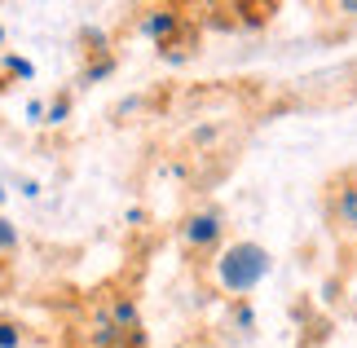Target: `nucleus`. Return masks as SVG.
<instances>
[{
    "label": "nucleus",
    "mask_w": 357,
    "mask_h": 348,
    "mask_svg": "<svg viewBox=\"0 0 357 348\" xmlns=\"http://www.w3.org/2000/svg\"><path fill=\"white\" fill-rule=\"evenodd\" d=\"M199 348H221V344H199Z\"/></svg>",
    "instance_id": "obj_21"
},
{
    "label": "nucleus",
    "mask_w": 357,
    "mask_h": 348,
    "mask_svg": "<svg viewBox=\"0 0 357 348\" xmlns=\"http://www.w3.org/2000/svg\"><path fill=\"white\" fill-rule=\"evenodd\" d=\"M123 220H128V225H142L146 212H142V207H128V212H123Z\"/></svg>",
    "instance_id": "obj_17"
},
{
    "label": "nucleus",
    "mask_w": 357,
    "mask_h": 348,
    "mask_svg": "<svg viewBox=\"0 0 357 348\" xmlns=\"http://www.w3.org/2000/svg\"><path fill=\"white\" fill-rule=\"evenodd\" d=\"M123 340H128V331H119V326L111 322V313H102V317H98V326H93V335H89L93 348H119Z\"/></svg>",
    "instance_id": "obj_6"
},
{
    "label": "nucleus",
    "mask_w": 357,
    "mask_h": 348,
    "mask_svg": "<svg viewBox=\"0 0 357 348\" xmlns=\"http://www.w3.org/2000/svg\"><path fill=\"white\" fill-rule=\"evenodd\" d=\"M221 239H225V216L212 212V207H199L181 220V243L190 252H216Z\"/></svg>",
    "instance_id": "obj_2"
},
{
    "label": "nucleus",
    "mask_w": 357,
    "mask_h": 348,
    "mask_svg": "<svg viewBox=\"0 0 357 348\" xmlns=\"http://www.w3.org/2000/svg\"><path fill=\"white\" fill-rule=\"evenodd\" d=\"M137 31H142L146 40H155L159 49H168V40L181 31V13H176L172 5H159V9H150L142 13V22H137Z\"/></svg>",
    "instance_id": "obj_3"
},
{
    "label": "nucleus",
    "mask_w": 357,
    "mask_h": 348,
    "mask_svg": "<svg viewBox=\"0 0 357 348\" xmlns=\"http://www.w3.org/2000/svg\"><path fill=\"white\" fill-rule=\"evenodd\" d=\"M335 9H340V13H349V18H357V0H340Z\"/></svg>",
    "instance_id": "obj_18"
},
{
    "label": "nucleus",
    "mask_w": 357,
    "mask_h": 348,
    "mask_svg": "<svg viewBox=\"0 0 357 348\" xmlns=\"http://www.w3.org/2000/svg\"><path fill=\"white\" fill-rule=\"evenodd\" d=\"M66 119H71V93H58V97H53V102H49V128H62V123Z\"/></svg>",
    "instance_id": "obj_8"
},
{
    "label": "nucleus",
    "mask_w": 357,
    "mask_h": 348,
    "mask_svg": "<svg viewBox=\"0 0 357 348\" xmlns=\"http://www.w3.org/2000/svg\"><path fill=\"white\" fill-rule=\"evenodd\" d=\"M9 199V190H5V181H0V203H5Z\"/></svg>",
    "instance_id": "obj_20"
},
{
    "label": "nucleus",
    "mask_w": 357,
    "mask_h": 348,
    "mask_svg": "<svg viewBox=\"0 0 357 348\" xmlns=\"http://www.w3.org/2000/svg\"><path fill=\"white\" fill-rule=\"evenodd\" d=\"M22 344H26V331L13 317H0V348H22Z\"/></svg>",
    "instance_id": "obj_9"
},
{
    "label": "nucleus",
    "mask_w": 357,
    "mask_h": 348,
    "mask_svg": "<svg viewBox=\"0 0 357 348\" xmlns=\"http://www.w3.org/2000/svg\"><path fill=\"white\" fill-rule=\"evenodd\" d=\"M22 115H26V123H45V119H49V102H40V97H31V102L22 106Z\"/></svg>",
    "instance_id": "obj_13"
},
{
    "label": "nucleus",
    "mask_w": 357,
    "mask_h": 348,
    "mask_svg": "<svg viewBox=\"0 0 357 348\" xmlns=\"http://www.w3.org/2000/svg\"><path fill=\"white\" fill-rule=\"evenodd\" d=\"M111 322L119 326V331H142V309H137V300L132 296H115L111 300Z\"/></svg>",
    "instance_id": "obj_5"
},
{
    "label": "nucleus",
    "mask_w": 357,
    "mask_h": 348,
    "mask_svg": "<svg viewBox=\"0 0 357 348\" xmlns=\"http://www.w3.org/2000/svg\"><path fill=\"white\" fill-rule=\"evenodd\" d=\"M5 71L18 75V80H36V62L31 58H18V53H5Z\"/></svg>",
    "instance_id": "obj_12"
},
{
    "label": "nucleus",
    "mask_w": 357,
    "mask_h": 348,
    "mask_svg": "<svg viewBox=\"0 0 357 348\" xmlns=\"http://www.w3.org/2000/svg\"><path fill=\"white\" fill-rule=\"evenodd\" d=\"M79 40H84V45H93V53H98V58L106 53V36L98 31V27H84V31H79Z\"/></svg>",
    "instance_id": "obj_14"
},
{
    "label": "nucleus",
    "mask_w": 357,
    "mask_h": 348,
    "mask_svg": "<svg viewBox=\"0 0 357 348\" xmlns=\"http://www.w3.org/2000/svg\"><path fill=\"white\" fill-rule=\"evenodd\" d=\"M18 225H13L9 216H0V256H9V252H18Z\"/></svg>",
    "instance_id": "obj_11"
},
{
    "label": "nucleus",
    "mask_w": 357,
    "mask_h": 348,
    "mask_svg": "<svg viewBox=\"0 0 357 348\" xmlns=\"http://www.w3.org/2000/svg\"><path fill=\"white\" fill-rule=\"evenodd\" d=\"M269 269H273V256H269L260 243H252V239H238V243L221 247V252H216V260H212L216 287H221L225 296H238V300L252 296V291L269 278Z\"/></svg>",
    "instance_id": "obj_1"
},
{
    "label": "nucleus",
    "mask_w": 357,
    "mask_h": 348,
    "mask_svg": "<svg viewBox=\"0 0 357 348\" xmlns=\"http://www.w3.org/2000/svg\"><path fill=\"white\" fill-rule=\"evenodd\" d=\"M229 317H234V326L243 331V335H252V331H256V309H252L247 300H238L234 309H229Z\"/></svg>",
    "instance_id": "obj_10"
},
{
    "label": "nucleus",
    "mask_w": 357,
    "mask_h": 348,
    "mask_svg": "<svg viewBox=\"0 0 357 348\" xmlns=\"http://www.w3.org/2000/svg\"><path fill=\"white\" fill-rule=\"evenodd\" d=\"M18 194H22V199H36V194H40V181H22Z\"/></svg>",
    "instance_id": "obj_15"
},
{
    "label": "nucleus",
    "mask_w": 357,
    "mask_h": 348,
    "mask_svg": "<svg viewBox=\"0 0 357 348\" xmlns=\"http://www.w3.org/2000/svg\"><path fill=\"white\" fill-rule=\"evenodd\" d=\"M212 137H216V128H199V133H195V142H199V146H208Z\"/></svg>",
    "instance_id": "obj_19"
},
{
    "label": "nucleus",
    "mask_w": 357,
    "mask_h": 348,
    "mask_svg": "<svg viewBox=\"0 0 357 348\" xmlns=\"http://www.w3.org/2000/svg\"><path fill=\"white\" fill-rule=\"evenodd\" d=\"M331 216L340 229H357V181H340L331 194Z\"/></svg>",
    "instance_id": "obj_4"
},
{
    "label": "nucleus",
    "mask_w": 357,
    "mask_h": 348,
    "mask_svg": "<svg viewBox=\"0 0 357 348\" xmlns=\"http://www.w3.org/2000/svg\"><path fill=\"white\" fill-rule=\"evenodd\" d=\"M0 45H5V27H0Z\"/></svg>",
    "instance_id": "obj_22"
},
{
    "label": "nucleus",
    "mask_w": 357,
    "mask_h": 348,
    "mask_svg": "<svg viewBox=\"0 0 357 348\" xmlns=\"http://www.w3.org/2000/svg\"><path fill=\"white\" fill-rule=\"evenodd\" d=\"M119 348H146V335H142V331H132V335H128V340H123Z\"/></svg>",
    "instance_id": "obj_16"
},
{
    "label": "nucleus",
    "mask_w": 357,
    "mask_h": 348,
    "mask_svg": "<svg viewBox=\"0 0 357 348\" xmlns=\"http://www.w3.org/2000/svg\"><path fill=\"white\" fill-rule=\"evenodd\" d=\"M115 58H111V53H102V58H93L89 66H84V84H102V80H111L115 75Z\"/></svg>",
    "instance_id": "obj_7"
}]
</instances>
